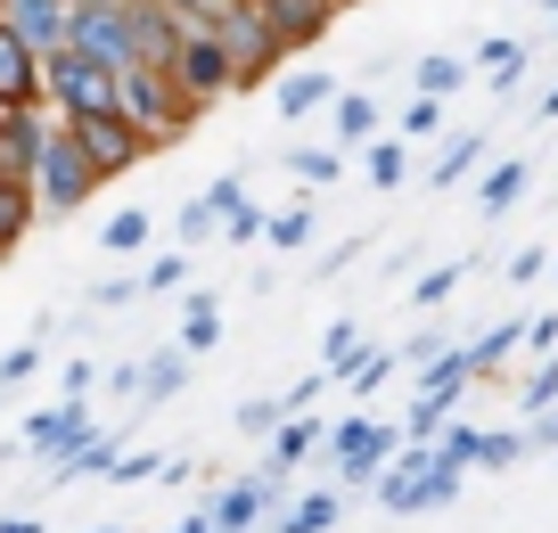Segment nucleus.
<instances>
[{"mask_svg":"<svg viewBox=\"0 0 558 533\" xmlns=\"http://www.w3.org/2000/svg\"><path fill=\"white\" fill-rule=\"evenodd\" d=\"M34 181H41V206H50V214H66V206H83V197H90V181H99V165H90V156H83V140H41V148H34Z\"/></svg>","mask_w":558,"mask_h":533,"instance_id":"obj_1","label":"nucleus"},{"mask_svg":"<svg viewBox=\"0 0 558 533\" xmlns=\"http://www.w3.org/2000/svg\"><path fill=\"white\" fill-rule=\"evenodd\" d=\"M214 41H222V58H230V74H239V83H255V74L279 58V34L263 25V9H255V0H230V9H222V25H214Z\"/></svg>","mask_w":558,"mask_h":533,"instance_id":"obj_2","label":"nucleus"},{"mask_svg":"<svg viewBox=\"0 0 558 533\" xmlns=\"http://www.w3.org/2000/svg\"><path fill=\"white\" fill-rule=\"evenodd\" d=\"M58 50H83V58H99V66H123V58H132L123 9H116V0H90V9H74V17H66V41H58Z\"/></svg>","mask_w":558,"mask_h":533,"instance_id":"obj_3","label":"nucleus"},{"mask_svg":"<svg viewBox=\"0 0 558 533\" xmlns=\"http://www.w3.org/2000/svg\"><path fill=\"white\" fill-rule=\"evenodd\" d=\"M116 107L132 123H148V132H157V123H181L173 90H165V66H140V58H123V66H116Z\"/></svg>","mask_w":558,"mask_h":533,"instance_id":"obj_4","label":"nucleus"},{"mask_svg":"<svg viewBox=\"0 0 558 533\" xmlns=\"http://www.w3.org/2000/svg\"><path fill=\"white\" fill-rule=\"evenodd\" d=\"M50 83H58V99H66L74 116L116 107V66H99V58H83V50H58L50 58Z\"/></svg>","mask_w":558,"mask_h":533,"instance_id":"obj_5","label":"nucleus"},{"mask_svg":"<svg viewBox=\"0 0 558 533\" xmlns=\"http://www.w3.org/2000/svg\"><path fill=\"white\" fill-rule=\"evenodd\" d=\"M74 140H83V156L99 172H116V165H132V156H140V132H132L123 107H90V116H74Z\"/></svg>","mask_w":558,"mask_h":533,"instance_id":"obj_6","label":"nucleus"},{"mask_svg":"<svg viewBox=\"0 0 558 533\" xmlns=\"http://www.w3.org/2000/svg\"><path fill=\"white\" fill-rule=\"evenodd\" d=\"M402 427H378V419H345L337 427V460H345V484H369L386 460H395Z\"/></svg>","mask_w":558,"mask_h":533,"instance_id":"obj_7","label":"nucleus"},{"mask_svg":"<svg viewBox=\"0 0 558 533\" xmlns=\"http://www.w3.org/2000/svg\"><path fill=\"white\" fill-rule=\"evenodd\" d=\"M0 25H9L25 50H58V41H66V0H0Z\"/></svg>","mask_w":558,"mask_h":533,"instance_id":"obj_8","label":"nucleus"},{"mask_svg":"<svg viewBox=\"0 0 558 533\" xmlns=\"http://www.w3.org/2000/svg\"><path fill=\"white\" fill-rule=\"evenodd\" d=\"M123 34H132V58H140V66H173L181 41H190L165 9H123Z\"/></svg>","mask_w":558,"mask_h":533,"instance_id":"obj_9","label":"nucleus"},{"mask_svg":"<svg viewBox=\"0 0 558 533\" xmlns=\"http://www.w3.org/2000/svg\"><path fill=\"white\" fill-rule=\"evenodd\" d=\"M255 9H263V25L279 34V50H288V41H313L320 25H329L337 0H255Z\"/></svg>","mask_w":558,"mask_h":533,"instance_id":"obj_10","label":"nucleus"},{"mask_svg":"<svg viewBox=\"0 0 558 533\" xmlns=\"http://www.w3.org/2000/svg\"><path fill=\"white\" fill-rule=\"evenodd\" d=\"M34 148H41L34 116H0V181H34Z\"/></svg>","mask_w":558,"mask_h":533,"instance_id":"obj_11","label":"nucleus"},{"mask_svg":"<svg viewBox=\"0 0 558 533\" xmlns=\"http://www.w3.org/2000/svg\"><path fill=\"white\" fill-rule=\"evenodd\" d=\"M525 190H534V165H525V156H509V165H493V172H485V181H476V206H485V214H493V222H501V214H509V206H518V197H525Z\"/></svg>","mask_w":558,"mask_h":533,"instance_id":"obj_12","label":"nucleus"},{"mask_svg":"<svg viewBox=\"0 0 558 533\" xmlns=\"http://www.w3.org/2000/svg\"><path fill=\"white\" fill-rule=\"evenodd\" d=\"M25 99H34V50L0 25V107H25Z\"/></svg>","mask_w":558,"mask_h":533,"instance_id":"obj_13","label":"nucleus"},{"mask_svg":"<svg viewBox=\"0 0 558 533\" xmlns=\"http://www.w3.org/2000/svg\"><path fill=\"white\" fill-rule=\"evenodd\" d=\"M476 165H485V132H460V140H444V156H436V172H427V181H436V190H460Z\"/></svg>","mask_w":558,"mask_h":533,"instance_id":"obj_14","label":"nucleus"},{"mask_svg":"<svg viewBox=\"0 0 558 533\" xmlns=\"http://www.w3.org/2000/svg\"><path fill=\"white\" fill-rule=\"evenodd\" d=\"M25 435H34L41 451H58V460H66V451L83 444V402H58V411H41V419H34Z\"/></svg>","mask_w":558,"mask_h":533,"instance_id":"obj_15","label":"nucleus"},{"mask_svg":"<svg viewBox=\"0 0 558 533\" xmlns=\"http://www.w3.org/2000/svg\"><path fill=\"white\" fill-rule=\"evenodd\" d=\"M525 58H534V41H509V34H493V41H476V66L493 74V90H509L525 74Z\"/></svg>","mask_w":558,"mask_h":533,"instance_id":"obj_16","label":"nucleus"},{"mask_svg":"<svg viewBox=\"0 0 558 533\" xmlns=\"http://www.w3.org/2000/svg\"><path fill=\"white\" fill-rule=\"evenodd\" d=\"M337 99V83L320 66H304V74H288V83H279V116H313V107H329Z\"/></svg>","mask_w":558,"mask_h":533,"instance_id":"obj_17","label":"nucleus"},{"mask_svg":"<svg viewBox=\"0 0 558 533\" xmlns=\"http://www.w3.org/2000/svg\"><path fill=\"white\" fill-rule=\"evenodd\" d=\"M518 344H525V320H501V328H485V337H476V344H460V353H469V370H476V378H485V370H493V362H509Z\"/></svg>","mask_w":558,"mask_h":533,"instance_id":"obj_18","label":"nucleus"},{"mask_svg":"<svg viewBox=\"0 0 558 533\" xmlns=\"http://www.w3.org/2000/svg\"><path fill=\"white\" fill-rule=\"evenodd\" d=\"M181 74H190L197 90H214V83H230V58H222V41H181Z\"/></svg>","mask_w":558,"mask_h":533,"instance_id":"obj_19","label":"nucleus"},{"mask_svg":"<svg viewBox=\"0 0 558 533\" xmlns=\"http://www.w3.org/2000/svg\"><path fill=\"white\" fill-rule=\"evenodd\" d=\"M320 435H329V427H320V419H313V411H296V419H288V427H279V444H271V468H296V460H304V451H313V444H320Z\"/></svg>","mask_w":558,"mask_h":533,"instance_id":"obj_20","label":"nucleus"},{"mask_svg":"<svg viewBox=\"0 0 558 533\" xmlns=\"http://www.w3.org/2000/svg\"><path fill=\"white\" fill-rule=\"evenodd\" d=\"M263 500H271L263 484H239V493H222V500H214V525H222V533H246V525L263 517Z\"/></svg>","mask_w":558,"mask_h":533,"instance_id":"obj_21","label":"nucleus"},{"mask_svg":"<svg viewBox=\"0 0 558 533\" xmlns=\"http://www.w3.org/2000/svg\"><path fill=\"white\" fill-rule=\"evenodd\" d=\"M337 378H345V386H362V395H369V386H386V378H395V353H362V344H353V362L337 370Z\"/></svg>","mask_w":558,"mask_h":533,"instance_id":"obj_22","label":"nucleus"},{"mask_svg":"<svg viewBox=\"0 0 558 533\" xmlns=\"http://www.w3.org/2000/svg\"><path fill=\"white\" fill-rule=\"evenodd\" d=\"M25 214H34V197H25V181H0V246H17Z\"/></svg>","mask_w":558,"mask_h":533,"instance_id":"obj_23","label":"nucleus"},{"mask_svg":"<svg viewBox=\"0 0 558 533\" xmlns=\"http://www.w3.org/2000/svg\"><path fill=\"white\" fill-rule=\"evenodd\" d=\"M460 74H469L460 58H418V90H427V99H452V90H460Z\"/></svg>","mask_w":558,"mask_h":533,"instance_id":"obj_24","label":"nucleus"},{"mask_svg":"<svg viewBox=\"0 0 558 533\" xmlns=\"http://www.w3.org/2000/svg\"><path fill=\"white\" fill-rule=\"evenodd\" d=\"M337 172H345V156H337V148H304L296 156V181H304V190H329Z\"/></svg>","mask_w":558,"mask_h":533,"instance_id":"obj_25","label":"nucleus"},{"mask_svg":"<svg viewBox=\"0 0 558 533\" xmlns=\"http://www.w3.org/2000/svg\"><path fill=\"white\" fill-rule=\"evenodd\" d=\"M378 132V107L362 99V90H353V99H337V140H369Z\"/></svg>","mask_w":558,"mask_h":533,"instance_id":"obj_26","label":"nucleus"},{"mask_svg":"<svg viewBox=\"0 0 558 533\" xmlns=\"http://www.w3.org/2000/svg\"><path fill=\"white\" fill-rule=\"evenodd\" d=\"M337 509H345L337 493H313V500H304L296 517H288V533H329V525H337Z\"/></svg>","mask_w":558,"mask_h":533,"instance_id":"obj_27","label":"nucleus"},{"mask_svg":"<svg viewBox=\"0 0 558 533\" xmlns=\"http://www.w3.org/2000/svg\"><path fill=\"white\" fill-rule=\"evenodd\" d=\"M436 435H444L436 451H444V460H452V468H476V444H485V427H452V419H444Z\"/></svg>","mask_w":558,"mask_h":533,"instance_id":"obj_28","label":"nucleus"},{"mask_svg":"<svg viewBox=\"0 0 558 533\" xmlns=\"http://www.w3.org/2000/svg\"><path fill=\"white\" fill-rule=\"evenodd\" d=\"M525 411H542V402H558V353H542V370H525Z\"/></svg>","mask_w":558,"mask_h":533,"instance_id":"obj_29","label":"nucleus"},{"mask_svg":"<svg viewBox=\"0 0 558 533\" xmlns=\"http://www.w3.org/2000/svg\"><path fill=\"white\" fill-rule=\"evenodd\" d=\"M132 246H148V214H116L107 222V255H132Z\"/></svg>","mask_w":558,"mask_h":533,"instance_id":"obj_30","label":"nucleus"},{"mask_svg":"<svg viewBox=\"0 0 558 533\" xmlns=\"http://www.w3.org/2000/svg\"><path fill=\"white\" fill-rule=\"evenodd\" d=\"M402 132L411 140H427V132H444V99H427V90H418L411 107H402Z\"/></svg>","mask_w":558,"mask_h":533,"instance_id":"obj_31","label":"nucleus"},{"mask_svg":"<svg viewBox=\"0 0 558 533\" xmlns=\"http://www.w3.org/2000/svg\"><path fill=\"white\" fill-rule=\"evenodd\" d=\"M181 386H190V362H181V353H157V362H148V395H181Z\"/></svg>","mask_w":558,"mask_h":533,"instance_id":"obj_32","label":"nucleus"},{"mask_svg":"<svg viewBox=\"0 0 558 533\" xmlns=\"http://www.w3.org/2000/svg\"><path fill=\"white\" fill-rule=\"evenodd\" d=\"M525 460V435H485L476 444V468H518Z\"/></svg>","mask_w":558,"mask_h":533,"instance_id":"obj_33","label":"nucleus"},{"mask_svg":"<svg viewBox=\"0 0 558 533\" xmlns=\"http://www.w3.org/2000/svg\"><path fill=\"white\" fill-rule=\"evenodd\" d=\"M304 239H313V206H296V214H279V222H271V246H288V255H296Z\"/></svg>","mask_w":558,"mask_h":533,"instance_id":"obj_34","label":"nucleus"},{"mask_svg":"<svg viewBox=\"0 0 558 533\" xmlns=\"http://www.w3.org/2000/svg\"><path fill=\"white\" fill-rule=\"evenodd\" d=\"M369 181H378V190H402V148H395V140L369 148Z\"/></svg>","mask_w":558,"mask_h":533,"instance_id":"obj_35","label":"nucleus"},{"mask_svg":"<svg viewBox=\"0 0 558 533\" xmlns=\"http://www.w3.org/2000/svg\"><path fill=\"white\" fill-rule=\"evenodd\" d=\"M452 288H460V263H436V271H427V279L411 288V304H444Z\"/></svg>","mask_w":558,"mask_h":533,"instance_id":"obj_36","label":"nucleus"},{"mask_svg":"<svg viewBox=\"0 0 558 533\" xmlns=\"http://www.w3.org/2000/svg\"><path fill=\"white\" fill-rule=\"evenodd\" d=\"M214 337H222V312H214V295H197V304H190V353L214 344Z\"/></svg>","mask_w":558,"mask_h":533,"instance_id":"obj_37","label":"nucleus"},{"mask_svg":"<svg viewBox=\"0 0 558 533\" xmlns=\"http://www.w3.org/2000/svg\"><path fill=\"white\" fill-rule=\"evenodd\" d=\"M444 419H452V402H436V395H418V402H411V427H402V435H436Z\"/></svg>","mask_w":558,"mask_h":533,"instance_id":"obj_38","label":"nucleus"},{"mask_svg":"<svg viewBox=\"0 0 558 533\" xmlns=\"http://www.w3.org/2000/svg\"><path fill=\"white\" fill-rule=\"evenodd\" d=\"M525 451H558V402H542L534 427H525Z\"/></svg>","mask_w":558,"mask_h":533,"instance_id":"obj_39","label":"nucleus"},{"mask_svg":"<svg viewBox=\"0 0 558 533\" xmlns=\"http://www.w3.org/2000/svg\"><path fill=\"white\" fill-rule=\"evenodd\" d=\"M353 344H362V328L337 320V328H329V344H320V353H329V370H345V362H353Z\"/></svg>","mask_w":558,"mask_h":533,"instance_id":"obj_40","label":"nucleus"},{"mask_svg":"<svg viewBox=\"0 0 558 533\" xmlns=\"http://www.w3.org/2000/svg\"><path fill=\"white\" fill-rule=\"evenodd\" d=\"M542 271H550V255H542V246H518V255H509V279H518V288H525V279H542Z\"/></svg>","mask_w":558,"mask_h":533,"instance_id":"obj_41","label":"nucleus"},{"mask_svg":"<svg viewBox=\"0 0 558 533\" xmlns=\"http://www.w3.org/2000/svg\"><path fill=\"white\" fill-rule=\"evenodd\" d=\"M279 411H288V402H246L239 427H246V435H263V427H279Z\"/></svg>","mask_w":558,"mask_h":533,"instance_id":"obj_42","label":"nucleus"},{"mask_svg":"<svg viewBox=\"0 0 558 533\" xmlns=\"http://www.w3.org/2000/svg\"><path fill=\"white\" fill-rule=\"evenodd\" d=\"M222 222H230V239H255V230H263V214L239 197V206H222Z\"/></svg>","mask_w":558,"mask_h":533,"instance_id":"obj_43","label":"nucleus"},{"mask_svg":"<svg viewBox=\"0 0 558 533\" xmlns=\"http://www.w3.org/2000/svg\"><path fill=\"white\" fill-rule=\"evenodd\" d=\"M525 344H534V353H558V312H542V320H525Z\"/></svg>","mask_w":558,"mask_h":533,"instance_id":"obj_44","label":"nucleus"},{"mask_svg":"<svg viewBox=\"0 0 558 533\" xmlns=\"http://www.w3.org/2000/svg\"><path fill=\"white\" fill-rule=\"evenodd\" d=\"M17 378H34V344H17V353L0 362V386H17Z\"/></svg>","mask_w":558,"mask_h":533,"instance_id":"obj_45","label":"nucleus"},{"mask_svg":"<svg viewBox=\"0 0 558 533\" xmlns=\"http://www.w3.org/2000/svg\"><path fill=\"white\" fill-rule=\"evenodd\" d=\"M534 116H558V83H550V99H542V107H534Z\"/></svg>","mask_w":558,"mask_h":533,"instance_id":"obj_46","label":"nucleus"},{"mask_svg":"<svg viewBox=\"0 0 558 533\" xmlns=\"http://www.w3.org/2000/svg\"><path fill=\"white\" fill-rule=\"evenodd\" d=\"M542 17H550V34H558V0H542Z\"/></svg>","mask_w":558,"mask_h":533,"instance_id":"obj_47","label":"nucleus"},{"mask_svg":"<svg viewBox=\"0 0 558 533\" xmlns=\"http://www.w3.org/2000/svg\"><path fill=\"white\" fill-rule=\"evenodd\" d=\"M181 533H222V525H214V517H206V525H181Z\"/></svg>","mask_w":558,"mask_h":533,"instance_id":"obj_48","label":"nucleus"},{"mask_svg":"<svg viewBox=\"0 0 558 533\" xmlns=\"http://www.w3.org/2000/svg\"><path fill=\"white\" fill-rule=\"evenodd\" d=\"M107 533H116V525H107Z\"/></svg>","mask_w":558,"mask_h":533,"instance_id":"obj_49","label":"nucleus"}]
</instances>
